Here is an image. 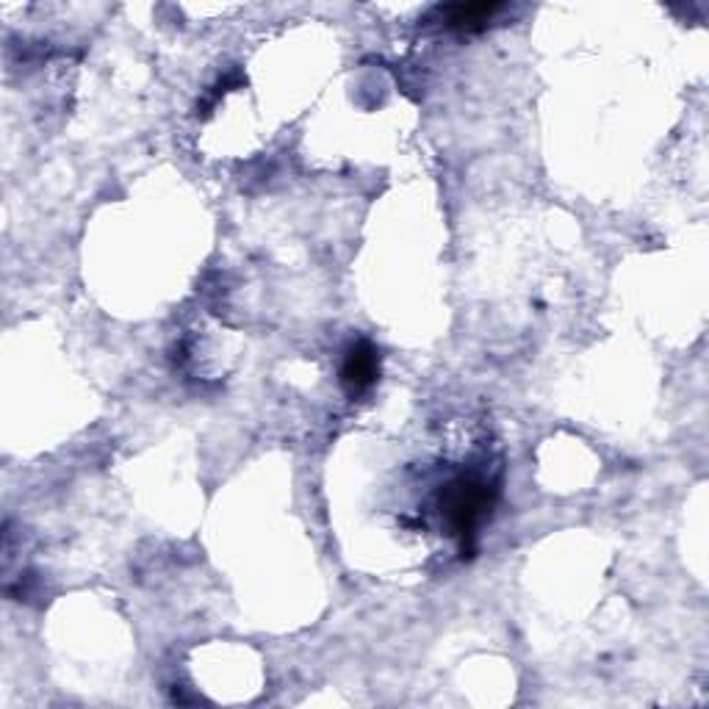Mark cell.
I'll return each instance as SVG.
<instances>
[{"instance_id":"obj_1","label":"cell","mask_w":709,"mask_h":709,"mask_svg":"<svg viewBox=\"0 0 709 709\" xmlns=\"http://www.w3.org/2000/svg\"><path fill=\"white\" fill-rule=\"evenodd\" d=\"M491 502V485L482 482L480 476H458V480L443 487V515H446L452 535H458L463 546L476 535V526H480Z\"/></svg>"},{"instance_id":"obj_2","label":"cell","mask_w":709,"mask_h":709,"mask_svg":"<svg viewBox=\"0 0 709 709\" xmlns=\"http://www.w3.org/2000/svg\"><path fill=\"white\" fill-rule=\"evenodd\" d=\"M380 374V352L369 341H358L341 366V382L349 393H360Z\"/></svg>"},{"instance_id":"obj_3","label":"cell","mask_w":709,"mask_h":709,"mask_svg":"<svg viewBox=\"0 0 709 709\" xmlns=\"http://www.w3.org/2000/svg\"><path fill=\"white\" fill-rule=\"evenodd\" d=\"M502 9H504L502 3H454V6H438L435 17L443 28H454V31H474V28H485Z\"/></svg>"}]
</instances>
